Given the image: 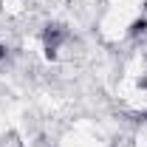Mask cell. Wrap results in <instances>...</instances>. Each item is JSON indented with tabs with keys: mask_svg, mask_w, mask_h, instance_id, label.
<instances>
[{
	"mask_svg": "<svg viewBox=\"0 0 147 147\" xmlns=\"http://www.w3.org/2000/svg\"><path fill=\"white\" fill-rule=\"evenodd\" d=\"M147 28V20H133L130 23V34H139V31H144Z\"/></svg>",
	"mask_w": 147,
	"mask_h": 147,
	"instance_id": "cell-2",
	"label": "cell"
},
{
	"mask_svg": "<svg viewBox=\"0 0 147 147\" xmlns=\"http://www.w3.org/2000/svg\"><path fill=\"white\" fill-rule=\"evenodd\" d=\"M59 40H62V28H59V26H48V28L42 31V45H45V57H48V59H57Z\"/></svg>",
	"mask_w": 147,
	"mask_h": 147,
	"instance_id": "cell-1",
	"label": "cell"
},
{
	"mask_svg": "<svg viewBox=\"0 0 147 147\" xmlns=\"http://www.w3.org/2000/svg\"><path fill=\"white\" fill-rule=\"evenodd\" d=\"M3 57H6V48H3V42H0V59H3Z\"/></svg>",
	"mask_w": 147,
	"mask_h": 147,
	"instance_id": "cell-3",
	"label": "cell"
}]
</instances>
